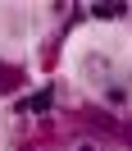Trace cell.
Listing matches in <instances>:
<instances>
[{"mask_svg": "<svg viewBox=\"0 0 132 151\" xmlns=\"http://www.w3.org/2000/svg\"><path fill=\"white\" fill-rule=\"evenodd\" d=\"M87 14H91V19H123L128 5H123V0H96V5H87Z\"/></svg>", "mask_w": 132, "mask_h": 151, "instance_id": "obj_1", "label": "cell"}, {"mask_svg": "<svg viewBox=\"0 0 132 151\" xmlns=\"http://www.w3.org/2000/svg\"><path fill=\"white\" fill-rule=\"evenodd\" d=\"M87 73H96V78H100V83H114V69H109V60H105V55H87Z\"/></svg>", "mask_w": 132, "mask_h": 151, "instance_id": "obj_2", "label": "cell"}, {"mask_svg": "<svg viewBox=\"0 0 132 151\" xmlns=\"http://www.w3.org/2000/svg\"><path fill=\"white\" fill-rule=\"evenodd\" d=\"M50 101H55V92L46 87V92H37V96H28V101H18V110H23V114H37V110H50Z\"/></svg>", "mask_w": 132, "mask_h": 151, "instance_id": "obj_3", "label": "cell"}, {"mask_svg": "<svg viewBox=\"0 0 132 151\" xmlns=\"http://www.w3.org/2000/svg\"><path fill=\"white\" fill-rule=\"evenodd\" d=\"M5 83H9V73H5V69H0V87H5Z\"/></svg>", "mask_w": 132, "mask_h": 151, "instance_id": "obj_4", "label": "cell"}]
</instances>
